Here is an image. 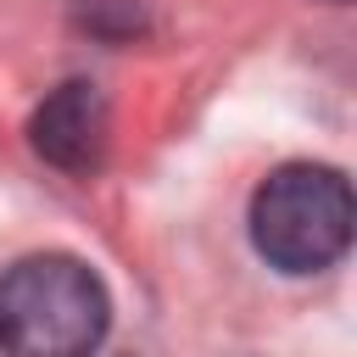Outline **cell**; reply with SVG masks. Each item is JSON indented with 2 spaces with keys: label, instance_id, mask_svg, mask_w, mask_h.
Segmentation results:
<instances>
[{
  "label": "cell",
  "instance_id": "1",
  "mask_svg": "<svg viewBox=\"0 0 357 357\" xmlns=\"http://www.w3.org/2000/svg\"><path fill=\"white\" fill-rule=\"evenodd\" d=\"M112 329V296L84 257L33 251L0 273L6 357H95Z\"/></svg>",
  "mask_w": 357,
  "mask_h": 357
},
{
  "label": "cell",
  "instance_id": "3",
  "mask_svg": "<svg viewBox=\"0 0 357 357\" xmlns=\"http://www.w3.org/2000/svg\"><path fill=\"white\" fill-rule=\"evenodd\" d=\"M106 134H112V117H106V100L95 84L73 78L61 84L56 95L39 100L33 123H28V139L33 151L61 167V173H95L100 156H106Z\"/></svg>",
  "mask_w": 357,
  "mask_h": 357
},
{
  "label": "cell",
  "instance_id": "2",
  "mask_svg": "<svg viewBox=\"0 0 357 357\" xmlns=\"http://www.w3.org/2000/svg\"><path fill=\"white\" fill-rule=\"evenodd\" d=\"M251 245L279 273H324L351 245V184L329 162H284L251 195Z\"/></svg>",
  "mask_w": 357,
  "mask_h": 357
}]
</instances>
